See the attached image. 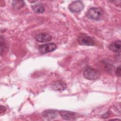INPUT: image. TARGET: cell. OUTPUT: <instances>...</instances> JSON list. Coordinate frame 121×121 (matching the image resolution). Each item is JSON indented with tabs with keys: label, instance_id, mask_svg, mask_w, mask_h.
<instances>
[{
	"label": "cell",
	"instance_id": "cell-1",
	"mask_svg": "<svg viewBox=\"0 0 121 121\" xmlns=\"http://www.w3.org/2000/svg\"><path fill=\"white\" fill-rule=\"evenodd\" d=\"M104 14L103 9L100 8H91L87 11V17L92 19L99 20Z\"/></svg>",
	"mask_w": 121,
	"mask_h": 121
},
{
	"label": "cell",
	"instance_id": "cell-2",
	"mask_svg": "<svg viewBox=\"0 0 121 121\" xmlns=\"http://www.w3.org/2000/svg\"><path fill=\"white\" fill-rule=\"evenodd\" d=\"M99 73L95 69L88 68L83 72V76L87 79L94 80H96L99 77Z\"/></svg>",
	"mask_w": 121,
	"mask_h": 121
},
{
	"label": "cell",
	"instance_id": "cell-3",
	"mask_svg": "<svg viewBox=\"0 0 121 121\" xmlns=\"http://www.w3.org/2000/svg\"><path fill=\"white\" fill-rule=\"evenodd\" d=\"M78 43L82 45L93 46L95 44L94 39L86 35H80L78 37Z\"/></svg>",
	"mask_w": 121,
	"mask_h": 121
},
{
	"label": "cell",
	"instance_id": "cell-4",
	"mask_svg": "<svg viewBox=\"0 0 121 121\" xmlns=\"http://www.w3.org/2000/svg\"><path fill=\"white\" fill-rule=\"evenodd\" d=\"M59 113L61 117L66 120L74 121L76 120L78 118L77 114L74 112L61 110L59 111Z\"/></svg>",
	"mask_w": 121,
	"mask_h": 121
},
{
	"label": "cell",
	"instance_id": "cell-5",
	"mask_svg": "<svg viewBox=\"0 0 121 121\" xmlns=\"http://www.w3.org/2000/svg\"><path fill=\"white\" fill-rule=\"evenodd\" d=\"M83 3L81 1H75L71 3L69 6V9L72 12H79L84 8Z\"/></svg>",
	"mask_w": 121,
	"mask_h": 121
},
{
	"label": "cell",
	"instance_id": "cell-6",
	"mask_svg": "<svg viewBox=\"0 0 121 121\" xmlns=\"http://www.w3.org/2000/svg\"><path fill=\"white\" fill-rule=\"evenodd\" d=\"M56 48V44L54 43H51L41 45L39 47V51L42 53H46L55 50Z\"/></svg>",
	"mask_w": 121,
	"mask_h": 121
},
{
	"label": "cell",
	"instance_id": "cell-7",
	"mask_svg": "<svg viewBox=\"0 0 121 121\" xmlns=\"http://www.w3.org/2000/svg\"><path fill=\"white\" fill-rule=\"evenodd\" d=\"M51 87L54 90L61 91L66 88L67 85L65 82L62 80H56L52 83Z\"/></svg>",
	"mask_w": 121,
	"mask_h": 121
},
{
	"label": "cell",
	"instance_id": "cell-8",
	"mask_svg": "<svg viewBox=\"0 0 121 121\" xmlns=\"http://www.w3.org/2000/svg\"><path fill=\"white\" fill-rule=\"evenodd\" d=\"M35 38L39 42L45 43L49 42L52 40V36L49 34L42 33L36 35Z\"/></svg>",
	"mask_w": 121,
	"mask_h": 121
},
{
	"label": "cell",
	"instance_id": "cell-9",
	"mask_svg": "<svg viewBox=\"0 0 121 121\" xmlns=\"http://www.w3.org/2000/svg\"><path fill=\"white\" fill-rule=\"evenodd\" d=\"M43 118L48 120H51L55 118L58 115V111L55 110H47L43 112Z\"/></svg>",
	"mask_w": 121,
	"mask_h": 121
},
{
	"label": "cell",
	"instance_id": "cell-10",
	"mask_svg": "<svg viewBox=\"0 0 121 121\" xmlns=\"http://www.w3.org/2000/svg\"><path fill=\"white\" fill-rule=\"evenodd\" d=\"M121 42L120 40L115 41L109 46V48L110 50L116 52H121Z\"/></svg>",
	"mask_w": 121,
	"mask_h": 121
},
{
	"label": "cell",
	"instance_id": "cell-11",
	"mask_svg": "<svg viewBox=\"0 0 121 121\" xmlns=\"http://www.w3.org/2000/svg\"><path fill=\"white\" fill-rule=\"evenodd\" d=\"M32 9L36 13H42L44 11V6L42 3H37L32 5Z\"/></svg>",
	"mask_w": 121,
	"mask_h": 121
},
{
	"label": "cell",
	"instance_id": "cell-12",
	"mask_svg": "<svg viewBox=\"0 0 121 121\" xmlns=\"http://www.w3.org/2000/svg\"><path fill=\"white\" fill-rule=\"evenodd\" d=\"M24 5L25 3L22 0H13L12 2V6L15 9H20L23 8Z\"/></svg>",
	"mask_w": 121,
	"mask_h": 121
},
{
	"label": "cell",
	"instance_id": "cell-13",
	"mask_svg": "<svg viewBox=\"0 0 121 121\" xmlns=\"http://www.w3.org/2000/svg\"><path fill=\"white\" fill-rule=\"evenodd\" d=\"M0 54L1 55L2 52H3V51L4 50V46H5L4 40V39L3 38V37L2 36L0 37Z\"/></svg>",
	"mask_w": 121,
	"mask_h": 121
},
{
	"label": "cell",
	"instance_id": "cell-14",
	"mask_svg": "<svg viewBox=\"0 0 121 121\" xmlns=\"http://www.w3.org/2000/svg\"><path fill=\"white\" fill-rule=\"evenodd\" d=\"M115 74L117 76L120 77L121 76V66H119L117 68L115 71Z\"/></svg>",
	"mask_w": 121,
	"mask_h": 121
},
{
	"label": "cell",
	"instance_id": "cell-15",
	"mask_svg": "<svg viewBox=\"0 0 121 121\" xmlns=\"http://www.w3.org/2000/svg\"><path fill=\"white\" fill-rule=\"evenodd\" d=\"M0 113H2L3 112H4L5 111H6V108L5 107L2 106V105H1L0 106Z\"/></svg>",
	"mask_w": 121,
	"mask_h": 121
}]
</instances>
